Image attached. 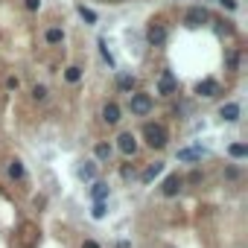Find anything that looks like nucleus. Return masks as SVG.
<instances>
[{
  "mask_svg": "<svg viewBox=\"0 0 248 248\" xmlns=\"http://www.w3.org/2000/svg\"><path fill=\"white\" fill-rule=\"evenodd\" d=\"M143 140H146L149 149H164L170 143V135H167V129L161 123H146L143 126Z\"/></svg>",
  "mask_w": 248,
  "mask_h": 248,
  "instance_id": "obj_1",
  "label": "nucleus"
},
{
  "mask_svg": "<svg viewBox=\"0 0 248 248\" xmlns=\"http://www.w3.org/2000/svg\"><path fill=\"white\" fill-rule=\"evenodd\" d=\"M152 108H155V99L149 93H140V91L129 93V111L135 117H146V114H152Z\"/></svg>",
  "mask_w": 248,
  "mask_h": 248,
  "instance_id": "obj_2",
  "label": "nucleus"
},
{
  "mask_svg": "<svg viewBox=\"0 0 248 248\" xmlns=\"http://www.w3.org/2000/svg\"><path fill=\"white\" fill-rule=\"evenodd\" d=\"M184 24L187 27H204V24H210V12L204 6H193V9H187Z\"/></svg>",
  "mask_w": 248,
  "mask_h": 248,
  "instance_id": "obj_3",
  "label": "nucleus"
},
{
  "mask_svg": "<svg viewBox=\"0 0 248 248\" xmlns=\"http://www.w3.org/2000/svg\"><path fill=\"white\" fill-rule=\"evenodd\" d=\"M146 38H149L152 47H164V44H167V27H164L161 21H152L149 30H146Z\"/></svg>",
  "mask_w": 248,
  "mask_h": 248,
  "instance_id": "obj_4",
  "label": "nucleus"
},
{
  "mask_svg": "<svg viewBox=\"0 0 248 248\" xmlns=\"http://www.w3.org/2000/svg\"><path fill=\"white\" fill-rule=\"evenodd\" d=\"M158 93H161V96H172V93H178V79H175L170 70L161 73V79H158Z\"/></svg>",
  "mask_w": 248,
  "mask_h": 248,
  "instance_id": "obj_5",
  "label": "nucleus"
},
{
  "mask_svg": "<svg viewBox=\"0 0 248 248\" xmlns=\"http://www.w3.org/2000/svg\"><path fill=\"white\" fill-rule=\"evenodd\" d=\"M117 149H120L123 155H135V152H138V138H135L132 132H123V135L117 138Z\"/></svg>",
  "mask_w": 248,
  "mask_h": 248,
  "instance_id": "obj_6",
  "label": "nucleus"
},
{
  "mask_svg": "<svg viewBox=\"0 0 248 248\" xmlns=\"http://www.w3.org/2000/svg\"><path fill=\"white\" fill-rule=\"evenodd\" d=\"M196 93H199V96L213 99V96H219V93H222V88H219V82H216V79H202V82L196 85Z\"/></svg>",
  "mask_w": 248,
  "mask_h": 248,
  "instance_id": "obj_7",
  "label": "nucleus"
},
{
  "mask_svg": "<svg viewBox=\"0 0 248 248\" xmlns=\"http://www.w3.org/2000/svg\"><path fill=\"white\" fill-rule=\"evenodd\" d=\"M181 187H184V178H181V175H170V178L161 184V193H164L167 199H172V196L181 193Z\"/></svg>",
  "mask_w": 248,
  "mask_h": 248,
  "instance_id": "obj_8",
  "label": "nucleus"
},
{
  "mask_svg": "<svg viewBox=\"0 0 248 248\" xmlns=\"http://www.w3.org/2000/svg\"><path fill=\"white\" fill-rule=\"evenodd\" d=\"M111 155H114V146H111L108 140H99V143L93 146V158H96L99 164H108V161H111Z\"/></svg>",
  "mask_w": 248,
  "mask_h": 248,
  "instance_id": "obj_9",
  "label": "nucleus"
},
{
  "mask_svg": "<svg viewBox=\"0 0 248 248\" xmlns=\"http://www.w3.org/2000/svg\"><path fill=\"white\" fill-rule=\"evenodd\" d=\"M219 117H222L225 123H236V120H239V102H225V105L219 108Z\"/></svg>",
  "mask_w": 248,
  "mask_h": 248,
  "instance_id": "obj_10",
  "label": "nucleus"
},
{
  "mask_svg": "<svg viewBox=\"0 0 248 248\" xmlns=\"http://www.w3.org/2000/svg\"><path fill=\"white\" fill-rule=\"evenodd\" d=\"M102 120L108 123V126H117V123H120V105H117V102H105V108H102Z\"/></svg>",
  "mask_w": 248,
  "mask_h": 248,
  "instance_id": "obj_11",
  "label": "nucleus"
},
{
  "mask_svg": "<svg viewBox=\"0 0 248 248\" xmlns=\"http://www.w3.org/2000/svg\"><path fill=\"white\" fill-rule=\"evenodd\" d=\"M117 88H120L123 93H135L138 79H135V76H129V73H120V76H117Z\"/></svg>",
  "mask_w": 248,
  "mask_h": 248,
  "instance_id": "obj_12",
  "label": "nucleus"
},
{
  "mask_svg": "<svg viewBox=\"0 0 248 248\" xmlns=\"http://www.w3.org/2000/svg\"><path fill=\"white\" fill-rule=\"evenodd\" d=\"M6 172H9V178H12V181H24V178H27V170H24V164H21L18 158H12V161H9Z\"/></svg>",
  "mask_w": 248,
  "mask_h": 248,
  "instance_id": "obj_13",
  "label": "nucleus"
},
{
  "mask_svg": "<svg viewBox=\"0 0 248 248\" xmlns=\"http://www.w3.org/2000/svg\"><path fill=\"white\" fill-rule=\"evenodd\" d=\"M161 172H164V161H155V164H149V167L143 170L140 181H143V184H149V181H155V178H158Z\"/></svg>",
  "mask_w": 248,
  "mask_h": 248,
  "instance_id": "obj_14",
  "label": "nucleus"
},
{
  "mask_svg": "<svg viewBox=\"0 0 248 248\" xmlns=\"http://www.w3.org/2000/svg\"><path fill=\"white\" fill-rule=\"evenodd\" d=\"M44 41H47L50 47H59V44L64 41V30H62V27H50V30L44 32Z\"/></svg>",
  "mask_w": 248,
  "mask_h": 248,
  "instance_id": "obj_15",
  "label": "nucleus"
},
{
  "mask_svg": "<svg viewBox=\"0 0 248 248\" xmlns=\"http://www.w3.org/2000/svg\"><path fill=\"white\" fill-rule=\"evenodd\" d=\"M91 196H93V202H105V199H108V184H105V181H93Z\"/></svg>",
  "mask_w": 248,
  "mask_h": 248,
  "instance_id": "obj_16",
  "label": "nucleus"
},
{
  "mask_svg": "<svg viewBox=\"0 0 248 248\" xmlns=\"http://www.w3.org/2000/svg\"><path fill=\"white\" fill-rule=\"evenodd\" d=\"M64 82H70V85L82 82V67H79V64H70V67H64Z\"/></svg>",
  "mask_w": 248,
  "mask_h": 248,
  "instance_id": "obj_17",
  "label": "nucleus"
},
{
  "mask_svg": "<svg viewBox=\"0 0 248 248\" xmlns=\"http://www.w3.org/2000/svg\"><path fill=\"white\" fill-rule=\"evenodd\" d=\"M228 155L239 161V158H245V155H248V146H245V143H231V146H228Z\"/></svg>",
  "mask_w": 248,
  "mask_h": 248,
  "instance_id": "obj_18",
  "label": "nucleus"
},
{
  "mask_svg": "<svg viewBox=\"0 0 248 248\" xmlns=\"http://www.w3.org/2000/svg\"><path fill=\"white\" fill-rule=\"evenodd\" d=\"M178 161H202V149H178Z\"/></svg>",
  "mask_w": 248,
  "mask_h": 248,
  "instance_id": "obj_19",
  "label": "nucleus"
},
{
  "mask_svg": "<svg viewBox=\"0 0 248 248\" xmlns=\"http://www.w3.org/2000/svg\"><path fill=\"white\" fill-rule=\"evenodd\" d=\"M47 93H50V91H47V85H32V99H35V102H44V99H47Z\"/></svg>",
  "mask_w": 248,
  "mask_h": 248,
  "instance_id": "obj_20",
  "label": "nucleus"
},
{
  "mask_svg": "<svg viewBox=\"0 0 248 248\" xmlns=\"http://www.w3.org/2000/svg\"><path fill=\"white\" fill-rule=\"evenodd\" d=\"M79 15H82V21H85V24H96V12H93V9L79 6Z\"/></svg>",
  "mask_w": 248,
  "mask_h": 248,
  "instance_id": "obj_21",
  "label": "nucleus"
},
{
  "mask_svg": "<svg viewBox=\"0 0 248 248\" xmlns=\"http://www.w3.org/2000/svg\"><path fill=\"white\" fill-rule=\"evenodd\" d=\"M96 175V167L93 164H85V167H79V178H85V181H91Z\"/></svg>",
  "mask_w": 248,
  "mask_h": 248,
  "instance_id": "obj_22",
  "label": "nucleus"
},
{
  "mask_svg": "<svg viewBox=\"0 0 248 248\" xmlns=\"http://www.w3.org/2000/svg\"><path fill=\"white\" fill-rule=\"evenodd\" d=\"M18 88H21V79H18L15 73H9V76H6V91H18Z\"/></svg>",
  "mask_w": 248,
  "mask_h": 248,
  "instance_id": "obj_23",
  "label": "nucleus"
},
{
  "mask_svg": "<svg viewBox=\"0 0 248 248\" xmlns=\"http://www.w3.org/2000/svg\"><path fill=\"white\" fill-rule=\"evenodd\" d=\"M93 219H102L105 216V202H93V210H91Z\"/></svg>",
  "mask_w": 248,
  "mask_h": 248,
  "instance_id": "obj_24",
  "label": "nucleus"
},
{
  "mask_svg": "<svg viewBox=\"0 0 248 248\" xmlns=\"http://www.w3.org/2000/svg\"><path fill=\"white\" fill-rule=\"evenodd\" d=\"M24 6H27V12H38L41 9V0H24Z\"/></svg>",
  "mask_w": 248,
  "mask_h": 248,
  "instance_id": "obj_25",
  "label": "nucleus"
},
{
  "mask_svg": "<svg viewBox=\"0 0 248 248\" xmlns=\"http://www.w3.org/2000/svg\"><path fill=\"white\" fill-rule=\"evenodd\" d=\"M99 47H102V59H105V62H108V64L114 67V56L108 53V47H105V41H99Z\"/></svg>",
  "mask_w": 248,
  "mask_h": 248,
  "instance_id": "obj_26",
  "label": "nucleus"
},
{
  "mask_svg": "<svg viewBox=\"0 0 248 248\" xmlns=\"http://www.w3.org/2000/svg\"><path fill=\"white\" fill-rule=\"evenodd\" d=\"M236 64H239V53L233 50V53L228 56V67H231V70H236Z\"/></svg>",
  "mask_w": 248,
  "mask_h": 248,
  "instance_id": "obj_27",
  "label": "nucleus"
},
{
  "mask_svg": "<svg viewBox=\"0 0 248 248\" xmlns=\"http://www.w3.org/2000/svg\"><path fill=\"white\" fill-rule=\"evenodd\" d=\"M225 178L236 181V178H239V170H236V167H228V170H225Z\"/></svg>",
  "mask_w": 248,
  "mask_h": 248,
  "instance_id": "obj_28",
  "label": "nucleus"
},
{
  "mask_svg": "<svg viewBox=\"0 0 248 248\" xmlns=\"http://www.w3.org/2000/svg\"><path fill=\"white\" fill-rule=\"evenodd\" d=\"M219 3H222L228 12H233V9H236V0H219Z\"/></svg>",
  "mask_w": 248,
  "mask_h": 248,
  "instance_id": "obj_29",
  "label": "nucleus"
},
{
  "mask_svg": "<svg viewBox=\"0 0 248 248\" xmlns=\"http://www.w3.org/2000/svg\"><path fill=\"white\" fill-rule=\"evenodd\" d=\"M120 175H123V178H132V175H135V167H123Z\"/></svg>",
  "mask_w": 248,
  "mask_h": 248,
  "instance_id": "obj_30",
  "label": "nucleus"
},
{
  "mask_svg": "<svg viewBox=\"0 0 248 248\" xmlns=\"http://www.w3.org/2000/svg\"><path fill=\"white\" fill-rule=\"evenodd\" d=\"M82 248H102V245H99L96 239H85V242H82Z\"/></svg>",
  "mask_w": 248,
  "mask_h": 248,
  "instance_id": "obj_31",
  "label": "nucleus"
},
{
  "mask_svg": "<svg viewBox=\"0 0 248 248\" xmlns=\"http://www.w3.org/2000/svg\"><path fill=\"white\" fill-rule=\"evenodd\" d=\"M190 181H193V184H199V181H204V175H202V172H193V175H190Z\"/></svg>",
  "mask_w": 248,
  "mask_h": 248,
  "instance_id": "obj_32",
  "label": "nucleus"
},
{
  "mask_svg": "<svg viewBox=\"0 0 248 248\" xmlns=\"http://www.w3.org/2000/svg\"><path fill=\"white\" fill-rule=\"evenodd\" d=\"M117 248H132V245L129 242H117Z\"/></svg>",
  "mask_w": 248,
  "mask_h": 248,
  "instance_id": "obj_33",
  "label": "nucleus"
}]
</instances>
